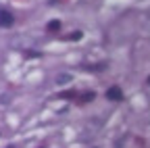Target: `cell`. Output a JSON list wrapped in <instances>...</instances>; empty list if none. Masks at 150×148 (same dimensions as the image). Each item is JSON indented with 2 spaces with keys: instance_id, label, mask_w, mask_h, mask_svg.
I'll use <instances>...</instances> for the list:
<instances>
[{
  "instance_id": "2",
  "label": "cell",
  "mask_w": 150,
  "mask_h": 148,
  "mask_svg": "<svg viewBox=\"0 0 150 148\" xmlns=\"http://www.w3.org/2000/svg\"><path fill=\"white\" fill-rule=\"evenodd\" d=\"M106 98H110V100H121V98H123V94H121V88H117V86L108 88V90H106Z\"/></svg>"
},
{
  "instance_id": "4",
  "label": "cell",
  "mask_w": 150,
  "mask_h": 148,
  "mask_svg": "<svg viewBox=\"0 0 150 148\" xmlns=\"http://www.w3.org/2000/svg\"><path fill=\"white\" fill-rule=\"evenodd\" d=\"M94 96H96V94H94V92H88V94L79 96V100H81V102H88V100H94Z\"/></svg>"
},
{
  "instance_id": "3",
  "label": "cell",
  "mask_w": 150,
  "mask_h": 148,
  "mask_svg": "<svg viewBox=\"0 0 150 148\" xmlns=\"http://www.w3.org/2000/svg\"><path fill=\"white\" fill-rule=\"evenodd\" d=\"M61 29V21H50L48 23V31H59Z\"/></svg>"
},
{
  "instance_id": "5",
  "label": "cell",
  "mask_w": 150,
  "mask_h": 148,
  "mask_svg": "<svg viewBox=\"0 0 150 148\" xmlns=\"http://www.w3.org/2000/svg\"><path fill=\"white\" fill-rule=\"evenodd\" d=\"M69 79H71L69 75H63V77H59V79H56V81H61V84H65V81H69Z\"/></svg>"
},
{
  "instance_id": "1",
  "label": "cell",
  "mask_w": 150,
  "mask_h": 148,
  "mask_svg": "<svg viewBox=\"0 0 150 148\" xmlns=\"http://www.w3.org/2000/svg\"><path fill=\"white\" fill-rule=\"evenodd\" d=\"M15 23V19H13V15L8 13V11H0V27H11Z\"/></svg>"
}]
</instances>
